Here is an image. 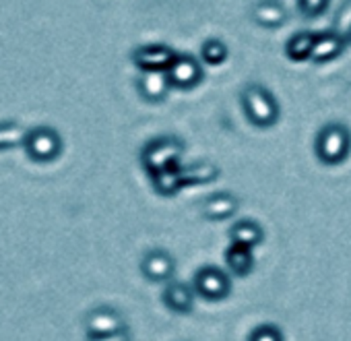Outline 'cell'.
<instances>
[{
    "label": "cell",
    "instance_id": "cell-1",
    "mask_svg": "<svg viewBox=\"0 0 351 341\" xmlns=\"http://www.w3.org/2000/svg\"><path fill=\"white\" fill-rule=\"evenodd\" d=\"M240 99H242V108H244L248 122L254 124L256 128H271L279 122V116H281L279 102L261 83H248L242 89Z\"/></svg>",
    "mask_w": 351,
    "mask_h": 341
},
{
    "label": "cell",
    "instance_id": "cell-2",
    "mask_svg": "<svg viewBox=\"0 0 351 341\" xmlns=\"http://www.w3.org/2000/svg\"><path fill=\"white\" fill-rule=\"evenodd\" d=\"M314 151L322 165H341L351 153V130L339 122L322 126L316 134Z\"/></svg>",
    "mask_w": 351,
    "mask_h": 341
},
{
    "label": "cell",
    "instance_id": "cell-3",
    "mask_svg": "<svg viewBox=\"0 0 351 341\" xmlns=\"http://www.w3.org/2000/svg\"><path fill=\"white\" fill-rule=\"evenodd\" d=\"M184 153V143L173 137V134H163L157 137L153 141H149L141 153V163L145 167V172L151 176L159 169L171 167V165H178Z\"/></svg>",
    "mask_w": 351,
    "mask_h": 341
},
{
    "label": "cell",
    "instance_id": "cell-4",
    "mask_svg": "<svg viewBox=\"0 0 351 341\" xmlns=\"http://www.w3.org/2000/svg\"><path fill=\"white\" fill-rule=\"evenodd\" d=\"M23 147L36 163H50L62 153V139L52 126H36L27 130Z\"/></svg>",
    "mask_w": 351,
    "mask_h": 341
},
{
    "label": "cell",
    "instance_id": "cell-5",
    "mask_svg": "<svg viewBox=\"0 0 351 341\" xmlns=\"http://www.w3.org/2000/svg\"><path fill=\"white\" fill-rule=\"evenodd\" d=\"M195 290L209 302L226 300L232 292V279L230 275L213 265H207L197 271L195 275Z\"/></svg>",
    "mask_w": 351,
    "mask_h": 341
},
{
    "label": "cell",
    "instance_id": "cell-6",
    "mask_svg": "<svg viewBox=\"0 0 351 341\" xmlns=\"http://www.w3.org/2000/svg\"><path fill=\"white\" fill-rule=\"evenodd\" d=\"M165 75H167V81L173 89L189 91V89H195L203 81L205 71L195 56L178 54L173 58V62L169 64V69L165 71Z\"/></svg>",
    "mask_w": 351,
    "mask_h": 341
},
{
    "label": "cell",
    "instance_id": "cell-7",
    "mask_svg": "<svg viewBox=\"0 0 351 341\" xmlns=\"http://www.w3.org/2000/svg\"><path fill=\"white\" fill-rule=\"evenodd\" d=\"M176 56H178V54H176L165 44H145V46H138V48L132 50L130 60L134 62V67L141 73H149V71L165 73Z\"/></svg>",
    "mask_w": 351,
    "mask_h": 341
},
{
    "label": "cell",
    "instance_id": "cell-8",
    "mask_svg": "<svg viewBox=\"0 0 351 341\" xmlns=\"http://www.w3.org/2000/svg\"><path fill=\"white\" fill-rule=\"evenodd\" d=\"M124 318L118 310L110 308V306H99L93 308L87 316H85V329H87V337H99V335H108V333H116L120 329H124Z\"/></svg>",
    "mask_w": 351,
    "mask_h": 341
},
{
    "label": "cell",
    "instance_id": "cell-9",
    "mask_svg": "<svg viewBox=\"0 0 351 341\" xmlns=\"http://www.w3.org/2000/svg\"><path fill=\"white\" fill-rule=\"evenodd\" d=\"M141 271L149 281H169L176 273V261L169 252L155 248L143 257Z\"/></svg>",
    "mask_w": 351,
    "mask_h": 341
},
{
    "label": "cell",
    "instance_id": "cell-10",
    "mask_svg": "<svg viewBox=\"0 0 351 341\" xmlns=\"http://www.w3.org/2000/svg\"><path fill=\"white\" fill-rule=\"evenodd\" d=\"M347 38L337 34V32H322V34H316V40H314V48H312V56L310 60L314 64H324V62H330L335 58L341 56V52L345 50L347 46Z\"/></svg>",
    "mask_w": 351,
    "mask_h": 341
},
{
    "label": "cell",
    "instance_id": "cell-11",
    "mask_svg": "<svg viewBox=\"0 0 351 341\" xmlns=\"http://www.w3.org/2000/svg\"><path fill=\"white\" fill-rule=\"evenodd\" d=\"M171 89L167 75L161 71H149V73H141V77L136 79V91L145 102H163L167 97V91Z\"/></svg>",
    "mask_w": 351,
    "mask_h": 341
},
{
    "label": "cell",
    "instance_id": "cell-12",
    "mask_svg": "<svg viewBox=\"0 0 351 341\" xmlns=\"http://www.w3.org/2000/svg\"><path fill=\"white\" fill-rule=\"evenodd\" d=\"M250 17L265 30H277L287 21V11L279 0H258L250 9Z\"/></svg>",
    "mask_w": 351,
    "mask_h": 341
},
{
    "label": "cell",
    "instance_id": "cell-13",
    "mask_svg": "<svg viewBox=\"0 0 351 341\" xmlns=\"http://www.w3.org/2000/svg\"><path fill=\"white\" fill-rule=\"evenodd\" d=\"M238 211V199L230 193H217L211 195L203 201L201 205V213L205 220L209 222H223L230 220L232 215H236Z\"/></svg>",
    "mask_w": 351,
    "mask_h": 341
},
{
    "label": "cell",
    "instance_id": "cell-14",
    "mask_svg": "<svg viewBox=\"0 0 351 341\" xmlns=\"http://www.w3.org/2000/svg\"><path fill=\"white\" fill-rule=\"evenodd\" d=\"M161 300H163V304L171 312H178V314H189L193 310V306H195V294L182 281H171V283H167L165 290H163Z\"/></svg>",
    "mask_w": 351,
    "mask_h": 341
},
{
    "label": "cell",
    "instance_id": "cell-15",
    "mask_svg": "<svg viewBox=\"0 0 351 341\" xmlns=\"http://www.w3.org/2000/svg\"><path fill=\"white\" fill-rule=\"evenodd\" d=\"M180 167H182V163L165 167V169H159V172L149 176L151 178V187H153V191L159 197H173V195H178L184 189Z\"/></svg>",
    "mask_w": 351,
    "mask_h": 341
},
{
    "label": "cell",
    "instance_id": "cell-16",
    "mask_svg": "<svg viewBox=\"0 0 351 341\" xmlns=\"http://www.w3.org/2000/svg\"><path fill=\"white\" fill-rule=\"evenodd\" d=\"M226 265L234 277H248L254 271V255L250 246L232 242L226 250Z\"/></svg>",
    "mask_w": 351,
    "mask_h": 341
},
{
    "label": "cell",
    "instance_id": "cell-17",
    "mask_svg": "<svg viewBox=\"0 0 351 341\" xmlns=\"http://www.w3.org/2000/svg\"><path fill=\"white\" fill-rule=\"evenodd\" d=\"M230 240L236 244L254 248L265 240V232H263L261 224H256L254 220H240L230 228Z\"/></svg>",
    "mask_w": 351,
    "mask_h": 341
},
{
    "label": "cell",
    "instance_id": "cell-18",
    "mask_svg": "<svg viewBox=\"0 0 351 341\" xmlns=\"http://www.w3.org/2000/svg\"><path fill=\"white\" fill-rule=\"evenodd\" d=\"M182 174V183L184 187H193V185H209L219 176V167L209 163V161H201V163H191V165H182L180 167Z\"/></svg>",
    "mask_w": 351,
    "mask_h": 341
},
{
    "label": "cell",
    "instance_id": "cell-19",
    "mask_svg": "<svg viewBox=\"0 0 351 341\" xmlns=\"http://www.w3.org/2000/svg\"><path fill=\"white\" fill-rule=\"evenodd\" d=\"M314 40L316 34L312 32H298L293 34L287 44H285V56L291 62H306L312 56V48H314Z\"/></svg>",
    "mask_w": 351,
    "mask_h": 341
},
{
    "label": "cell",
    "instance_id": "cell-20",
    "mask_svg": "<svg viewBox=\"0 0 351 341\" xmlns=\"http://www.w3.org/2000/svg\"><path fill=\"white\" fill-rule=\"evenodd\" d=\"M230 58V48L219 38H209L201 46V60L207 67H221Z\"/></svg>",
    "mask_w": 351,
    "mask_h": 341
},
{
    "label": "cell",
    "instance_id": "cell-21",
    "mask_svg": "<svg viewBox=\"0 0 351 341\" xmlns=\"http://www.w3.org/2000/svg\"><path fill=\"white\" fill-rule=\"evenodd\" d=\"M27 130L21 128L15 122H5L0 124V149H7V147H15L19 143H23Z\"/></svg>",
    "mask_w": 351,
    "mask_h": 341
},
{
    "label": "cell",
    "instance_id": "cell-22",
    "mask_svg": "<svg viewBox=\"0 0 351 341\" xmlns=\"http://www.w3.org/2000/svg\"><path fill=\"white\" fill-rule=\"evenodd\" d=\"M330 0H298V9L304 19H316L326 13Z\"/></svg>",
    "mask_w": 351,
    "mask_h": 341
},
{
    "label": "cell",
    "instance_id": "cell-23",
    "mask_svg": "<svg viewBox=\"0 0 351 341\" xmlns=\"http://www.w3.org/2000/svg\"><path fill=\"white\" fill-rule=\"evenodd\" d=\"M248 341H283V333L275 325H258L248 335Z\"/></svg>",
    "mask_w": 351,
    "mask_h": 341
},
{
    "label": "cell",
    "instance_id": "cell-24",
    "mask_svg": "<svg viewBox=\"0 0 351 341\" xmlns=\"http://www.w3.org/2000/svg\"><path fill=\"white\" fill-rule=\"evenodd\" d=\"M89 341H130V333L128 329H120L116 333H108V335H99V337H89Z\"/></svg>",
    "mask_w": 351,
    "mask_h": 341
},
{
    "label": "cell",
    "instance_id": "cell-25",
    "mask_svg": "<svg viewBox=\"0 0 351 341\" xmlns=\"http://www.w3.org/2000/svg\"><path fill=\"white\" fill-rule=\"evenodd\" d=\"M347 42L351 44V30H349V34H347Z\"/></svg>",
    "mask_w": 351,
    "mask_h": 341
}]
</instances>
